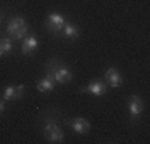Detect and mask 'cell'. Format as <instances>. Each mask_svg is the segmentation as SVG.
<instances>
[{"instance_id": "obj_1", "label": "cell", "mask_w": 150, "mask_h": 144, "mask_svg": "<svg viewBox=\"0 0 150 144\" xmlns=\"http://www.w3.org/2000/svg\"><path fill=\"white\" fill-rule=\"evenodd\" d=\"M43 136L48 143L58 144L62 143L64 139V133L61 130V125L58 123L56 117H46L45 118V125H43Z\"/></svg>"}, {"instance_id": "obj_2", "label": "cell", "mask_w": 150, "mask_h": 144, "mask_svg": "<svg viewBox=\"0 0 150 144\" xmlns=\"http://www.w3.org/2000/svg\"><path fill=\"white\" fill-rule=\"evenodd\" d=\"M29 26H27V21L21 16H15L13 19H10L8 26H6V34L10 38L13 40H21V38L26 37Z\"/></svg>"}, {"instance_id": "obj_3", "label": "cell", "mask_w": 150, "mask_h": 144, "mask_svg": "<svg viewBox=\"0 0 150 144\" xmlns=\"http://www.w3.org/2000/svg\"><path fill=\"white\" fill-rule=\"evenodd\" d=\"M66 21H67L66 16H62V14L58 13V11H53V13H50L48 16H46V19H45V29L50 32V34L61 35Z\"/></svg>"}, {"instance_id": "obj_4", "label": "cell", "mask_w": 150, "mask_h": 144, "mask_svg": "<svg viewBox=\"0 0 150 144\" xmlns=\"http://www.w3.org/2000/svg\"><path fill=\"white\" fill-rule=\"evenodd\" d=\"M64 123L70 125L72 131L77 133V135H86V133L91 131V123L83 117H77V118H72V120H70V118H66Z\"/></svg>"}, {"instance_id": "obj_5", "label": "cell", "mask_w": 150, "mask_h": 144, "mask_svg": "<svg viewBox=\"0 0 150 144\" xmlns=\"http://www.w3.org/2000/svg\"><path fill=\"white\" fill-rule=\"evenodd\" d=\"M24 93H26V86L24 85H6L3 88L2 98L5 101H19L23 99Z\"/></svg>"}, {"instance_id": "obj_6", "label": "cell", "mask_w": 150, "mask_h": 144, "mask_svg": "<svg viewBox=\"0 0 150 144\" xmlns=\"http://www.w3.org/2000/svg\"><path fill=\"white\" fill-rule=\"evenodd\" d=\"M128 110H129V115L133 117L131 122H134V118H137L139 115L144 112V101H142L141 96L131 95L128 98Z\"/></svg>"}, {"instance_id": "obj_7", "label": "cell", "mask_w": 150, "mask_h": 144, "mask_svg": "<svg viewBox=\"0 0 150 144\" xmlns=\"http://www.w3.org/2000/svg\"><path fill=\"white\" fill-rule=\"evenodd\" d=\"M78 91L80 93H90L93 96H104L107 93V85L102 80H93L86 86H81Z\"/></svg>"}, {"instance_id": "obj_8", "label": "cell", "mask_w": 150, "mask_h": 144, "mask_svg": "<svg viewBox=\"0 0 150 144\" xmlns=\"http://www.w3.org/2000/svg\"><path fill=\"white\" fill-rule=\"evenodd\" d=\"M38 48V38L35 34H26V38L23 40V45H21V53L24 56H32Z\"/></svg>"}, {"instance_id": "obj_9", "label": "cell", "mask_w": 150, "mask_h": 144, "mask_svg": "<svg viewBox=\"0 0 150 144\" xmlns=\"http://www.w3.org/2000/svg\"><path fill=\"white\" fill-rule=\"evenodd\" d=\"M53 77H54V80H56V83H61V85H66V83H70L72 82V78H74V74H72V71L69 69V67L66 66V64H61V66L56 69L54 72H53Z\"/></svg>"}, {"instance_id": "obj_10", "label": "cell", "mask_w": 150, "mask_h": 144, "mask_svg": "<svg viewBox=\"0 0 150 144\" xmlns=\"http://www.w3.org/2000/svg\"><path fill=\"white\" fill-rule=\"evenodd\" d=\"M104 77H105L107 85L112 86V88H120V86L123 85V77H121L120 71L117 69V67H109V69L105 71Z\"/></svg>"}, {"instance_id": "obj_11", "label": "cell", "mask_w": 150, "mask_h": 144, "mask_svg": "<svg viewBox=\"0 0 150 144\" xmlns=\"http://www.w3.org/2000/svg\"><path fill=\"white\" fill-rule=\"evenodd\" d=\"M80 34H81L80 27L75 23H72V21H66V24H64V27H62V32H61V35L69 38V40H77V38H80Z\"/></svg>"}, {"instance_id": "obj_12", "label": "cell", "mask_w": 150, "mask_h": 144, "mask_svg": "<svg viewBox=\"0 0 150 144\" xmlns=\"http://www.w3.org/2000/svg\"><path fill=\"white\" fill-rule=\"evenodd\" d=\"M54 86H56V80L51 74H45V77L37 82V90L40 93H50L54 90Z\"/></svg>"}, {"instance_id": "obj_13", "label": "cell", "mask_w": 150, "mask_h": 144, "mask_svg": "<svg viewBox=\"0 0 150 144\" xmlns=\"http://www.w3.org/2000/svg\"><path fill=\"white\" fill-rule=\"evenodd\" d=\"M13 50V42L10 37H0V56H8Z\"/></svg>"}, {"instance_id": "obj_14", "label": "cell", "mask_w": 150, "mask_h": 144, "mask_svg": "<svg viewBox=\"0 0 150 144\" xmlns=\"http://www.w3.org/2000/svg\"><path fill=\"white\" fill-rule=\"evenodd\" d=\"M62 64V61L59 59V58H51V59H48L45 63V72L46 74H53L58 67Z\"/></svg>"}, {"instance_id": "obj_15", "label": "cell", "mask_w": 150, "mask_h": 144, "mask_svg": "<svg viewBox=\"0 0 150 144\" xmlns=\"http://www.w3.org/2000/svg\"><path fill=\"white\" fill-rule=\"evenodd\" d=\"M5 103H6L5 99H3V98H0V115H2L3 112H5Z\"/></svg>"}, {"instance_id": "obj_16", "label": "cell", "mask_w": 150, "mask_h": 144, "mask_svg": "<svg viewBox=\"0 0 150 144\" xmlns=\"http://www.w3.org/2000/svg\"><path fill=\"white\" fill-rule=\"evenodd\" d=\"M0 23H2V14H0Z\"/></svg>"}]
</instances>
